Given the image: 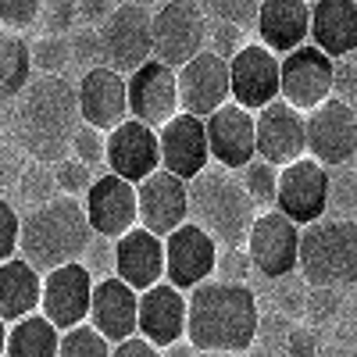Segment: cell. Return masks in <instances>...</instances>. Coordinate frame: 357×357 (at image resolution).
Wrapping results in <instances>:
<instances>
[{
    "label": "cell",
    "instance_id": "cell-1",
    "mask_svg": "<svg viewBox=\"0 0 357 357\" xmlns=\"http://www.w3.org/2000/svg\"><path fill=\"white\" fill-rule=\"evenodd\" d=\"M75 86L65 75H40L15 97L11 132L15 143L36 165H57L72 154V136L79 129Z\"/></svg>",
    "mask_w": 357,
    "mask_h": 357
},
{
    "label": "cell",
    "instance_id": "cell-2",
    "mask_svg": "<svg viewBox=\"0 0 357 357\" xmlns=\"http://www.w3.org/2000/svg\"><path fill=\"white\" fill-rule=\"evenodd\" d=\"M257 321V296L247 282L207 279L186 293V340L200 354H243Z\"/></svg>",
    "mask_w": 357,
    "mask_h": 357
},
{
    "label": "cell",
    "instance_id": "cell-3",
    "mask_svg": "<svg viewBox=\"0 0 357 357\" xmlns=\"http://www.w3.org/2000/svg\"><path fill=\"white\" fill-rule=\"evenodd\" d=\"M89 243H93V229L75 197H54L18 215V257L40 275L82 261Z\"/></svg>",
    "mask_w": 357,
    "mask_h": 357
},
{
    "label": "cell",
    "instance_id": "cell-4",
    "mask_svg": "<svg viewBox=\"0 0 357 357\" xmlns=\"http://www.w3.org/2000/svg\"><path fill=\"white\" fill-rule=\"evenodd\" d=\"M254 218L257 207L236 172L207 165L186 183V222L207 232L218 247H243Z\"/></svg>",
    "mask_w": 357,
    "mask_h": 357
},
{
    "label": "cell",
    "instance_id": "cell-5",
    "mask_svg": "<svg viewBox=\"0 0 357 357\" xmlns=\"http://www.w3.org/2000/svg\"><path fill=\"white\" fill-rule=\"evenodd\" d=\"M296 272L311 289H340L357 279V222L329 218L296 232Z\"/></svg>",
    "mask_w": 357,
    "mask_h": 357
},
{
    "label": "cell",
    "instance_id": "cell-6",
    "mask_svg": "<svg viewBox=\"0 0 357 357\" xmlns=\"http://www.w3.org/2000/svg\"><path fill=\"white\" fill-rule=\"evenodd\" d=\"M304 158L325 172L347 168L357 158V107L329 97L304 114Z\"/></svg>",
    "mask_w": 357,
    "mask_h": 357
},
{
    "label": "cell",
    "instance_id": "cell-7",
    "mask_svg": "<svg viewBox=\"0 0 357 357\" xmlns=\"http://www.w3.org/2000/svg\"><path fill=\"white\" fill-rule=\"evenodd\" d=\"M151 40H154V61L178 72L207 43V15L197 0H165L158 11H151Z\"/></svg>",
    "mask_w": 357,
    "mask_h": 357
},
{
    "label": "cell",
    "instance_id": "cell-8",
    "mask_svg": "<svg viewBox=\"0 0 357 357\" xmlns=\"http://www.w3.org/2000/svg\"><path fill=\"white\" fill-rule=\"evenodd\" d=\"M97 47H100V65L129 75L139 65L154 57L151 40V11L132 8V4H114V11L97 25Z\"/></svg>",
    "mask_w": 357,
    "mask_h": 357
},
{
    "label": "cell",
    "instance_id": "cell-9",
    "mask_svg": "<svg viewBox=\"0 0 357 357\" xmlns=\"http://www.w3.org/2000/svg\"><path fill=\"white\" fill-rule=\"evenodd\" d=\"M325 207H329V172L321 165H314L311 158H301L279 168L272 211H279L296 229H304L325 215Z\"/></svg>",
    "mask_w": 357,
    "mask_h": 357
},
{
    "label": "cell",
    "instance_id": "cell-10",
    "mask_svg": "<svg viewBox=\"0 0 357 357\" xmlns=\"http://www.w3.org/2000/svg\"><path fill=\"white\" fill-rule=\"evenodd\" d=\"M333 97V61L311 43L279 57V100L307 114Z\"/></svg>",
    "mask_w": 357,
    "mask_h": 357
},
{
    "label": "cell",
    "instance_id": "cell-11",
    "mask_svg": "<svg viewBox=\"0 0 357 357\" xmlns=\"http://www.w3.org/2000/svg\"><path fill=\"white\" fill-rule=\"evenodd\" d=\"M126 107L129 118L146 129H161L165 122L178 114V89H175V72L161 61H146L136 72L126 75Z\"/></svg>",
    "mask_w": 357,
    "mask_h": 357
},
{
    "label": "cell",
    "instance_id": "cell-12",
    "mask_svg": "<svg viewBox=\"0 0 357 357\" xmlns=\"http://www.w3.org/2000/svg\"><path fill=\"white\" fill-rule=\"evenodd\" d=\"M229 100L250 114L279 100V57L261 43H243L229 57Z\"/></svg>",
    "mask_w": 357,
    "mask_h": 357
},
{
    "label": "cell",
    "instance_id": "cell-13",
    "mask_svg": "<svg viewBox=\"0 0 357 357\" xmlns=\"http://www.w3.org/2000/svg\"><path fill=\"white\" fill-rule=\"evenodd\" d=\"M296 232L301 229L286 222L279 211H257L243 240L250 268H257L264 279H289L296 272Z\"/></svg>",
    "mask_w": 357,
    "mask_h": 357
},
{
    "label": "cell",
    "instance_id": "cell-14",
    "mask_svg": "<svg viewBox=\"0 0 357 357\" xmlns=\"http://www.w3.org/2000/svg\"><path fill=\"white\" fill-rule=\"evenodd\" d=\"M165 282L178 293H190L193 286L207 282L215 275L218 261V243L197 225H178L175 232L165 236Z\"/></svg>",
    "mask_w": 357,
    "mask_h": 357
},
{
    "label": "cell",
    "instance_id": "cell-15",
    "mask_svg": "<svg viewBox=\"0 0 357 357\" xmlns=\"http://www.w3.org/2000/svg\"><path fill=\"white\" fill-rule=\"evenodd\" d=\"M93 275L75 261V264H61L54 272L43 275L40 286V314L54 325L57 333H68L75 325L86 321L89 314V296H93Z\"/></svg>",
    "mask_w": 357,
    "mask_h": 357
},
{
    "label": "cell",
    "instance_id": "cell-16",
    "mask_svg": "<svg viewBox=\"0 0 357 357\" xmlns=\"http://www.w3.org/2000/svg\"><path fill=\"white\" fill-rule=\"evenodd\" d=\"M79 204H82V215H86L89 229L100 240L114 243L118 236H126L136 225V186L111 175V172L97 175Z\"/></svg>",
    "mask_w": 357,
    "mask_h": 357
},
{
    "label": "cell",
    "instance_id": "cell-17",
    "mask_svg": "<svg viewBox=\"0 0 357 357\" xmlns=\"http://www.w3.org/2000/svg\"><path fill=\"white\" fill-rule=\"evenodd\" d=\"M254 158L286 168L304 158V114L282 100L254 111Z\"/></svg>",
    "mask_w": 357,
    "mask_h": 357
},
{
    "label": "cell",
    "instance_id": "cell-18",
    "mask_svg": "<svg viewBox=\"0 0 357 357\" xmlns=\"http://www.w3.org/2000/svg\"><path fill=\"white\" fill-rule=\"evenodd\" d=\"M211 165L207 154V136H204V118L183 114L178 111L172 122L158 129V168L190 183L193 175H200Z\"/></svg>",
    "mask_w": 357,
    "mask_h": 357
},
{
    "label": "cell",
    "instance_id": "cell-19",
    "mask_svg": "<svg viewBox=\"0 0 357 357\" xmlns=\"http://www.w3.org/2000/svg\"><path fill=\"white\" fill-rule=\"evenodd\" d=\"M136 225L165 240L168 232L186 225V183L168 172H151L136 183Z\"/></svg>",
    "mask_w": 357,
    "mask_h": 357
},
{
    "label": "cell",
    "instance_id": "cell-20",
    "mask_svg": "<svg viewBox=\"0 0 357 357\" xmlns=\"http://www.w3.org/2000/svg\"><path fill=\"white\" fill-rule=\"evenodd\" d=\"M175 89H178V111L207 118L222 104H229V61L207 50L197 54L193 61H186L175 72Z\"/></svg>",
    "mask_w": 357,
    "mask_h": 357
},
{
    "label": "cell",
    "instance_id": "cell-21",
    "mask_svg": "<svg viewBox=\"0 0 357 357\" xmlns=\"http://www.w3.org/2000/svg\"><path fill=\"white\" fill-rule=\"evenodd\" d=\"M111 275L122 279L132 293L165 282V243L154 232L132 225L111 243Z\"/></svg>",
    "mask_w": 357,
    "mask_h": 357
},
{
    "label": "cell",
    "instance_id": "cell-22",
    "mask_svg": "<svg viewBox=\"0 0 357 357\" xmlns=\"http://www.w3.org/2000/svg\"><path fill=\"white\" fill-rule=\"evenodd\" d=\"M104 168L126 183H143L151 172H158V132L132 118L118 122L104 132Z\"/></svg>",
    "mask_w": 357,
    "mask_h": 357
},
{
    "label": "cell",
    "instance_id": "cell-23",
    "mask_svg": "<svg viewBox=\"0 0 357 357\" xmlns=\"http://www.w3.org/2000/svg\"><path fill=\"white\" fill-rule=\"evenodd\" d=\"M75 104H79V122L97 129V132H111L118 122L129 118L126 107V75H118L104 65L82 72V79L75 82Z\"/></svg>",
    "mask_w": 357,
    "mask_h": 357
},
{
    "label": "cell",
    "instance_id": "cell-24",
    "mask_svg": "<svg viewBox=\"0 0 357 357\" xmlns=\"http://www.w3.org/2000/svg\"><path fill=\"white\" fill-rule=\"evenodd\" d=\"M204 136L211 165L240 172L243 165L254 161V114L236 107L232 100L204 118Z\"/></svg>",
    "mask_w": 357,
    "mask_h": 357
},
{
    "label": "cell",
    "instance_id": "cell-25",
    "mask_svg": "<svg viewBox=\"0 0 357 357\" xmlns=\"http://www.w3.org/2000/svg\"><path fill=\"white\" fill-rule=\"evenodd\" d=\"M136 336L158 350L175 347L186 336V293L158 282L139 293L136 301Z\"/></svg>",
    "mask_w": 357,
    "mask_h": 357
},
{
    "label": "cell",
    "instance_id": "cell-26",
    "mask_svg": "<svg viewBox=\"0 0 357 357\" xmlns=\"http://www.w3.org/2000/svg\"><path fill=\"white\" fill-rule=\"evenodd\" d=\"M307 43L329 61L357 50V0H307Z\"/></svg>",
    "mask_w": 357,
    "mask_h": 357
},
{
    "label": "cell",
    "instance_id": "cell-27",
    "mask_svg": "<svg viewBox=\"0 0 357 357\" xmlns=\"http://www.w3.org/2000/svg\"><path fill=\"white\" fill-rule=\"evenodd\" d=\"M136 301L139 293H132L122 279H97L93 282V296H89V314L86 325L97 329L111 347L122 343L129 336H136Z\"/></svg>",
    "mask_w": 357,
    "mask_h": 357
},
{
    "label": "cell",
    "instance_id": "cell-28",
    "mask_svg": "<svg viewBox=\"0 0 357 357\" xmlns=\"http://www.w3.org/2000/svg\"><path fill=\"white\" fill-rule=\"evenodd\" d=\"M254 33L275 57L307 43V0H261L254 15Z\"/></svg>",
    "mask_w": 357,
    "mask_h": 357
},
{
    "label": "cell",
    "instance_id": "cell-29",
    "mask_svg": "<svg viewBox=\"0 0 357 357\" xmlns=\"http://www.w3.org/2000/svg\"><path fill=\"white\" fill-rule=\"evenodd\" d=\"M40 286L43 275L29 268L18 254L0 264V321L15 325L40 311Z\"/></svg>",
    "mask_w": 357,
    "mask_h": 357
},
{
    "label": "cell",
    "instance_id": "cell-30",
    "mask_svg": "<svg viewBox=\"0 0 357 357\" xmlns=\"http://www.w3.org/2000/svg\"><path fill=\"white\" fill-rule=\"evenodd\" d=\"M57 343H61V333L36 311V314L8 325L4 357H57Z\"/></svg>",
    "mask_w": 357,
    "mask_h": 357
},
{
    "label": "cell",
    "instance_id": "cell-31",
    "mask_svg": "<svg viewBox=\"0 0 357 357\" xmlns=\"http://www.w3.org/2000/svg\"><path fill=\"white\" fill-rule=\"evenodd\" d=\"M33 79V57L22 33L0 29V100H15Z\"/></svg>",
    "mask_w": 357,
    "mask_h": 357
},
{
    "label": "cell",
    "instance_id": "cell-32",
    "mask_svg": "<svg viewBox=\"0 0 357 357\" xmlns=\"http://www.w3.org/2000/svg\"><path fill=\"white\" fill-rule=\"evenodd\" d=\"M240 183L250 197V204L257 207V211H272V204H275V183H279V168H272L268 161L254 158L250 165H243L240 172Z\"/></svg>",
    "mask_w": 357,
    "mask_h": 357
},
{
    "label": "cell",
    "instance_id": "cell-33",
    "mask_svg": "<svg viewBox=\"0 0 357 357\" xmlns=\"http://www.w3.org/2000/svg\"><path fill=\"white\" fill-rule=\"evenodd\" d=\"M57 357H111V343L82 321V325H75V329L61 333Z\"/></svg>",
    "mask_w": 357,
    "mask_h": 357
},
{
    "label": "cell",
    "instance_id": "cell-34",
    "mask_svg": "<svg viewBox=\"0 0 357 357\" xmlns=\"http://www.w3.org/2000/svg\"><path fill=\"white\" fill-rule=\"evenodd\" d=\"M354 190H357L354 165L333 168L329 172V207H325V215H329V218H350L354 222V207H357Z\"/></svg>",
    "mask_w": 357,
    "mask_h": 357
},
{
    "label": "cell",
    "instance_id": "cell-35",
    "mask_svg": "<svg viewBox=\"0 0 357 357\" xmlns=\"http://www.w3.org/2000/svg\"><path fill=\"white\" fill-rule=\"evenodd\" d=\"M29 57L33 68H40L43 75H65L68 68V36H40L36 43H29Z\"/></svg>",
    "mask_w": 357,
    "mask_h": 357
},
{
    "label": "cell",
    "instance_id": "cell-36",
    "mask_svg": "<svg viewBox=\"0 0 357 357\" xmlns=\"http://www.w3.org/2000/svg\"><path fill=\"white\" fill-rule=\"evenodd\" d=\"M18 193L29 200V207H40V204L54 200V197H61V193H57V183H54V168L33 161L18 175Z\"/></svg>",
    "mask_w": 357,
    "mask_h": 357
},
{
    "label": "cell",
    "instance_id": "cell-37",
    "mask_svg": "<svg viewBox=\"0 0 357 357\" xmlns=\"http://www.w3.org/2000/svg\"><path fill=\"white\" fill-rule=\"evenodd\" d=\"M257 8H261V0H200V11L207 18L240 25V29H250L254 25Z\"/></svg>",
    "mask_w": 357,
    "mask_h": 357
},
{
    "label": "cell",
    "instance_id": "cell-38",
    "mask_svg": "<svg viewBox=\"0 0 357 357\" xmlns=\"http://www.w3.org/2000/svg\"><path fill=\"white\" fill-rule=\"evenodd\" d=\"M50 168H54L57 193H61V197H75V200H82V193L89 190V183L97 178L86 165H79L75 158H65V161H57V165H50Z\"/></svg>",
    "mask_w": 357,
    "mask_h": 357
},
{
    "label": "cell",
    "instance_id": "cell-39",
    "mask_svg": "<svg viewBox=\"0 0 357 357\" xmlns=\"http://www.w3.org/2000/svg\"><path fill=\"white\" fill-rule=\"evenodd\" d=\"M243 43H247V40H243V29H240V25L207 18V43H204L207 54H215V57H222V61H229V57L240 50Z\"/></svg>",
    "mask_w": 357,
    "mask_h": 357
},
{
    "label": "cell",
    "instance_id": "cell-40",
    "mask_svg": "<svg viewBox=\"0 0 357 357\" xmlns=\"http://www.w3.org/2000/svg\"><path fill=\"white\" fill-rule=\"evenodd\" d=\"M36 22H43L47 36H68L79 22L75 18V0H43Z\"/></svg>",
    "mask_w": 357,
    "mask_h": 357
},
{
    "label": "cell",
    "instance_id": "cell-41",
    "mask_svg": "<svg viewBox=\"0 0 357 357\" xmlns=\"http://www.w3.org/2000/svg\"><path fill=\"white\" fill-rule=\"evenodd\" d=\"M79 165H86L89 172L93 168H104V132L89 129V126H79L75 136H72V154Z\"/></svg>",
    "mask_w": 357,
    "mask_h": 357
},
{
    "label": "cell",
    "instance_id": "cell-42",
    "mask_svg": "<svg viewBox=\"0 0 357 357\" xmlns=\"http://www.w3.org/2000/svg\"><path fill=\"white\" fill-rule=\"evenodd\" d=\"M68 61L82 65L86 72L100 65V47H97V29L79 25L68 33Z\"/></svg>",
    "mask_w": 357,
    "mask_h": 357
},
{
    "label": "cell",
    "instance_id": "cell-43",
    "mask_svg": "<svg viewBox=\"0 0 357 357\" xmlns=\"http://www.w3.org/2000/svg\"><path fill=\"white\" fill-rule=\"evenodd\" d=\"M43 0H0V29L25 33L29 25H36Z\"/></svg>",
    "mask_w": 357,
    "mask_h": 357
},
{
    "label": "cell",
    "instance_id": "cell-44",
    "mask_svg": "<svg viewBox=\"0 0 357 357\" xmlns=\"http://www.w3.org/2000/svg\"><path fill=\"white\" fill-rule=\"evenodd\" d=\"M250 272V261L243 254V247H218V261H215V275L222 282H243Z\"/></svg>",
    "mask_w": 357,
    "mask_h": 357
},
{
    "label": "cell",
    "instance_id": "cell-45",
    "mask_svg": "<svg viewBox=\"0 0 357 357\" xmlns=\"http://www.w3.org/2000/svg\"><path fill=\"white\" fill-rule=\"evenodd\" d=\"M357 61H354V54H347V57H340V61H333V97L336 100H343V104H350L354 107V100H357Z\"/></svg>",
    "mask_w": 357,
    "mask_h": 357
},
{
    "label": "cell",
    "instance_id": "cell-46",
    "mask_svg": "<svg viewBox=\"0 0 357 357\" xmlns=\"http://www.w3.org/2000/svg\"><path fill=\"white\" fill-rule=\"evenodd\" d=\"M18 254V211L15 204L0 197V264Z\"/></svg>",
    "mask_w": 357,
    "mask_h": 357
},
{
    "label": "cell",
    "instance_id": "cell-47",
    "mask_svg": "<svg viewBox=\"0 0 357 357\" xmlns=\"http://www.w3.org/2000/svg\"><path fill=\"white\" fill-rule=\"evenodd\" d=\"M111 11H114L111 0H75V18H79L82 25H89V29H97Z\"/></svg>",
    "mask_w": 357,
    "mask_h": 357
},
{
    "label": "cell",
    "instance_id": "cell-48",
    "mask_svg": "<svg viewBox=\"0 0 357 357\" xmlns=\"http://www.w3.org/2000/svg\"><path fill=\"white\" fill-rule=\"evenodd\" d=\"M111 357H161V350L151 347L146 340H139V336H129V340L111 347Z\"/></svg>",
    "mask_w": 357,
    "mask_h": 357
},
{
    "label": "cell",
    "instance_id": "cell-49",
    "mask_svg": "<svg viewBox=\"0 0 357 357\" xmlns=\"http://www.w3.org/2000/svg\"><path fill=\"white\" fill-rule=\"evenodd\" d=\"M122 4H132V8H143V11H151L154 0H122Z\"/></svg>",
    "mask_w": 357,
    "mask_h": 357
},
{
    "label": "cell",
    "instance_id": "cell-50",
    "mask_svg": "<svg viewBox=\"0 0 357 357\" xmlns=\"http://www.w3.org/2000/svg\"><path fill=\"white\" fill-rule=\"evenodd\" d=\"M4 343H8V325L0 321V357H4Z\"/></svg>",
    "mask_w": 357,
    "mask_h": 357
},
{
    "label": "cell",
    "instance_id": "cell-51",
    "mask_svg": "<svg viewBox=\"0 0 357 357\" xmlns=\"http://www.w3.org/2000/svg\"><path fill=\"white\" fill-rule=\"evenodd\" d=\"M0 126H4V118H0Z\"/></svg>",
    "mask_w": 357,
    "mask_h": 357
},
{
    "label": "cell",
    "instance_id": "cell-52",
    "mask_svg": "<svg viewBox=\"0 0 357 357\" xmlns=\"http://www.w3.org/2000/svg\"><path fill=\"white\" fill-rule=\"evenodd\" d=\"M197 4H200V0H197Z\"/></svg>",
    "mask_w": 357,
    "mask_h": 357
}]
</instances>
